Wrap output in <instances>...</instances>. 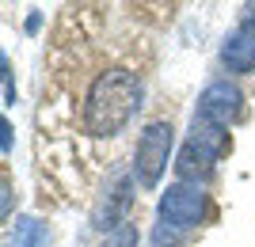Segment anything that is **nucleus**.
Returning <instances> with one entry per match:
<instances>
[{
	"label": "nucleus",
	"instance_id": "f257e3e1",
	"mask_svg": "<svg viewBox=\"0 0 255 247\" xmlns=\"http://www.w3.org/2000/svg\"><path fill=\"white\" fill-rule=\"evenodd\" d=\"M141 107V80L129 69H107L92 80L84 103V129L92 137H115Z\"/></svg>",
	"mask_w": 255,
	"mask_h": 247
},
{
	"label": "nucleus",
	"instance_id": "6e6552de",
	"mask_svg": "<svg viewBox=\"0 0 255 247\" xmlns=\"http://www.w3.org/2000/svg\"><path fill=\"white\" fill-rule=\"evenodd\" d=\"M191 141L194 145H202V149H210L213 156H221L225 149H229V133H225L221 126H210V122L194 118L191 122Z\"/></svg>",
	"mask_w": 255,
	"mask_h": 247
},
{
	"label": "nucleus",
	"instance_id": "9b49d317",
	"mask_svg": "<svg viewBox=\"0 0 255 247\" xmlns=\"http://www.w3.org/2000/svg\"><path fill=\"white\" fill-rule=\"evenodd\" d=\"M0 149L11 152V122H8V118L0 122Z\"/></svg>",
	"mask_w": 255,
	"mask_h": 247
},
{
	"label": "nucleus",
	"instance_id": "20e7f679",
	"mask_svg": "<svg viewBox=\"0 0 255 247\" xmlns=\"http://www.w3.org/2000/svg\"><path fill=\"white\" fill-rule=\"evenodd\" d=\"M240 110H244V91H240L233 80H213V84L202 87V95H198V114H194V118L229 129L240 118Z\"/></svg>",
	"mask_w": 255,
	"mask_h": 247
},
{
	"label": "nucleus",
	"instance_id": "7ed1b4c3",
	"mask_svg": "<svg viewBox=\"0 0 255 247\" xmlns=\"http://www.w3.org/2000/svg\"><path fill=\"white\" fill-rule=\"evenodd\" d=\"M206 217V190L194 183H175L160 198V225L175 228V232H191L202 225Z\"/></svg>",
	"mask_w": 255,
	"mask_h": 247
},
{
	"label": "nucleus",
	"instance_id": "0eeeda50",
	"mask_svg": "<svg viewBox=\"0 0 255 247\" xmlns=\"http://www.w3.org/2000/svg\"><path fill=\"white\" fill-rule=\"evenodd\" d=\"M4 247H50V225L38 217H19L8 232Z\"/></svg>",
	"mask_w": 255,
	"mask_h": 247
},
{
	"label": "nucleus",
	"instance_id": "9d476101",
	"mask_svg": "<svg viewBox=\"0 0 255 247\" xmlns=\"http://www.w3.org/2000/svg\"><path fill=\"white\" fill-rule=\"evenodd\" d=\"M0 69H4V99H8V103H15V87H11V65H8V57H0Z\"/></svg>",
	"mask_w": 255,
	"mask_h": 247
},
{
	"label": "nucleus",
	"instance_id": "423d86ee",
	"mask_svg": "<svg viewBox=\"0 0 255 247\" xmlns=\"http://www.w3.org/2000/svg\"><path fill=\"white\" fill-rule=\"evenodd\" d=\"M213 164H217V156H213L210 149H202V145L187 141V145H183V152H179V160H175L179 183H194V186H202L206 179L213 175Z\"/></svg>",
	"mask_w": 255,
	"mask_h": 247
},
{
	"label": "nucleus",
	"instance_id": "f8f14e48",
	"mask_svg": "<svg viewBox=\"0 0 255 247\" xmlns=\"http://www.w3.org/2000/svg\"><path fill=\"white\" fill-rule=\"evenodd\" d=\"M0 190H4V217L11 213V183L8 179H4V186H0Z\"/></svg>",
	"mask_w": 255,
	"mask_h": 247
},
{
	"label": "nucleus",
	"instance_id": "f03ea898",
	"mask_svg": "<svg viewBox=\"0 0 255 247\" xmlns=\"http://www.w3.org/2000/svg\"><path fill=\"white\" fill-rule=\"evenodd\" d=\"M171 145H175V129L168 122H149L145 133L137 137V152H133V179L141 186H156L164 167H168Z\"/></svg>",
	"mask_w": 255,
	"mask_h": 247
},
{
	"label": "nucleus",
	"instance_id": "ddd939ff",
	"mask_svg": "<svg viewBox=\"0 0 255 247\" xmlns=\"http://www.w3.org/2000/svg\"><path fill=\"white\" fill-rule=\"evenodd\" d=\"M156 247H164V244H156ZM168 247H175V244H168Z\"/></svg>",
	"mask_w": 255,
	"mask_h": 247
},
{
	"label": "nucleus",
	"instance_id": "1a4fd4ad",
	"mask_svg": "<svg viewBox=\"0 0 255 247\" xmlns=\"http://www.w3.org/2000/svg\"><path fill=\"white\" fill-rule=\"evenodd\" d=\"M103 247H137V228L133 225H118L111 236H107Z\"/></svg>",
	"mask_w": 255,
	"mask_h": 247
},
{
	"label": "nucleus",
	"instance_id": "39448f33",
	"mask_svg": "<svg viewBox=\"0 0 255 247\" xmlns=\"http://www.w3.org/2000/svg\"><path fill=\"white\" fill-rule=\"evenodd\" d=\"M221 61L229 73H255V11H248L221 46Z\"/></svg>",
	"mask_w": 255,
	"mask_h": 247
}]
</instances>
